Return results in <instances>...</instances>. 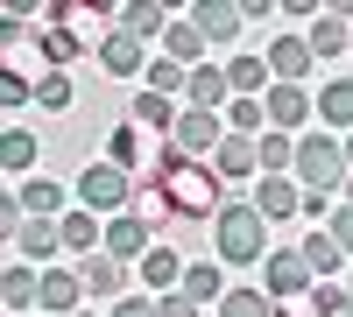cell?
Returning <instances> with one entry per match:
<instances>
[{
  "label": "cell",
  "mask_w": 353,
  "mask_h": 317,
  "mask_svg": "<svg viewBox=\"0 0 353 317\" xmlns=\"http://www.w3.org/2000/svg\"><path fill=\"white\" fill-rule=\"evenodd\" d=\"M36 296H43V275L28 268V261H14L8 275H0V303H8V310H28Z\"/></svg>",
  "instance_id": "27"
},
{
  "label": "cell",
  "mask_w": 353,
  "mask_h": 317,
  "mask_svg": "<svg viewBox=\"0 0 353 317\" xmlns=\"http://www.w3.org/2000/svg\"><path fill=\"white\" fill-rule=\"evenodd\" d=\"M254 212L261 219H290V212H304V190L290 177H254Z\"/></svg>",
  "instance_id": "14"
},
{
  "label": "cell",
  "mask_w": 353,
  "mask_h": 317,
  "mask_svg": "<svg viewBox=\"0 0 353 317\" xmlns=\"http://www.w3.org/2000/svg\"><path fill=\"white\" fill-rule=\"evenodd\" d=\"M78 296H85V282L64 275V268H43V317H78Z\"/></svg>",
  "instance_id": "15"
},
{
  "label": "cell",
  "mask_w": 353,
  "mask_h": 317,
  "mask_svg": "<svg viewBox=\"0 0 353 317\" xmlns=\"http://www.w3.org/2000/svg\"><path fill=\"white\" fill-rule=\"evenodd\" d=\"M304 219H325V226H332V205H325V190H304Z\"/></svg>",
  "instance_id": "41"
},
{
  "label": "cell",
  "mask_w": 353,
  "mask_h": 317,
  "mask_svg": "<svg viewBox=\"0 0 353 317\" xmlns=\"http://www.w3.org/2000/svg\"><path fill=\"white\" fill-rule=\"evenodd\" d=\"M163 50H170V64H184V71H198V56H205V36H198V21H170V36H163Z\"/></svg>",
  "instance_id": "28"
},
{
  "label": "cell",
  "mask_w": 353,
  "mask_h": 317,
  "mask_svg": "<svg viewBox=\"0 0 353 317\" xmlns=\"http://www.w3.org/2000/svg\"><path fill=\"white\" fill-rule=\"evenodd\" d=\"M212 169H219V177H261V155H254L248 134H226L219 155H212Z\"/></svg>",
  "instance_id": "21"
},
{
  "label": "cell",
  "mask_w": 353,
  "mask_h": 317,
  "mask_svg": "<svg viewBox=\"0 0 353 317\" xmlns=\"http://www.w3.org/2000/svg\"><path fill=\"white\" fill-rule=\"evenodd\" d=\"M28 99H36V85H28L21 71H0V106L14 113V106H28Z\"/></svg>",
  "instance_id": "37"
},
{
  "label": "cell",
  "mask_w": 353,
  "mask_h": 317,
  "mask_svg": "<svg viewBox=\"0 0 353 317\" xmlns=\"http://www.w3.org/2000/svg\"><path fill=\"white\" fill-rule=\"evenodd\" d=\"M261 275H269V303H297V296L318 289L304 254H269V261H261Z\"/></svg>",
  "instance_id": "7"
},
{
  "label": "cell",
  "mask_w": 353,
  "mask_h": 317,
  "mask_svg": "<svg viewBox=\"0 0 353 317\" xmlns=\"http://www.w3.org/2000/svg\"><path fill=\"white\" fill-rule=\"evenodd\" d=\"M106 317H156V303H149V296H121Z\"/></svg>",
  "instance_id": "39"
},
{
  "label": "cell",
  "mask_w": 353,
  "mask_h": 317,
  "mask_svg": "<svg viewBox=\"0 0 353 317\" xmlns=\"http://www.w3.org/2000/svg\"><path fill=\"white\" fill-rule=\"evenodd\" d=\"M346 205H353V177H346Z\"/></svg>",
  "instance_id": "44"
},
{
  "label": "cell",
  "mask_w": 353,
  "mask_h": 317,
  "mask_svg": "<svg viewBox=\"0 0 353 317\" xmlns=\"http://www.w3.org/2000/svg\"><path fill=\"white\" fill-rule=\"evenodd\" d=\"M106 162H121L128 177H134V169L149 162V134H141L134 120H121V127H113V155H106ZM149 169H156V162H149Z\"/></svg>",
  "instance_id": "26"
},
{
  "label": "cell",
  "mask_w": 353,
  "mask_h": 317,
  "mask_svg": "<svg viewBox=\"0 0 353 317\" xmlns=\"http://www.w3.org/2000/svg\"><path fill=\"white\" fill-rule=\"evenodd\" d=\"M212 240H219V261H269V219L254 212V197L248 205L226 197V212L212 219Z\"/></svg>",
  "instance_id": "3"
},
{
  "label": "cell",
  "mask_w": 353,
  "mask_h": 317,
  "mask_svg": "<svg viewBox=\"0 0 353 317\" xmlns=\"http://www.w3.org/2000/svg\"><path fill=\"white\" fill-rule=\"evenodd\" d=\"M113 36L99 8H85V0H57V8H43V28H36V50L43 64H78L85 50L99 56V43Z\"/></svg>",
  "instance_id": "2"
},
{
  "label": "cell",
  "mask_w": 353,
  "mask_h": 317,
  "mask_svg": "<svg viewBox=\"0 0 353 317\" xmlns=\"http://www.w3.org/2000/svg\"><path fill=\"white\" fill-rule=\"evenodd\" d=\"M36 106H43V113H64V106H71V78H64V71H43V78H36Z\"/></svg>",
  "instance_id": "35"
},
{
  "label": "cell",
  "mask_w": 353,
  "mask_h": 317,
  "mask_svg": "<svg viewBox=\"0 0 353 317\" xmlns=\"http://www.w3.org/2000/svg\"><path fill=\"white\" fill-rule=\"evenodd\" d=\"M297 254L311 261V275H325V282H332V268L346 261V247L332 240V226H325V233H304V247H297Z\"/></svg>",
  "instance_id": "29"
},
{
  "label": "cell",
  "mask_w": 353,
  "mask_h": 317,
  "mask_svg": "<svg viewBox=\"0 0 353 317\" xmlns=\"http://www.w3.org/2000/svg\"><path fill=\"white\" fill-rule=\"evenodd\" d=\"M318 120L353 134V78H325V92H318Z\"/></svg>",
  "instance_id": "24"
},
{
  "label": "cell",
  "mask_w": 353,
  "mask_h": 317,
  "mask_svg": "<svg viewBox=\"0 0 353 317\" xmlns=\"http://www.w3.org/2000/svg\"><path fill=\"white\" fill-rule=\"evenodd\" d=\"M297 177H304L311 190L332 197V184L353 177V169H346V141H332V134H297Z\"/></svg>",
  "instance_id": "5"
},
{
  "label": "cell",
  "mask_w": 353,
  "mask_h": 317,
  "mask_svg": "<svg viewBox=\"0 0 353 317\" xmlns=\"http://www.w3.org/2000/svg\"><path fill=\"white\" fill-rule=\"evenodd\" d=\"M311 64H318V56H311L304 36H276V43H269V71H276V85H304Z\"/></svg>",
  "instance_id": "10"
},
{
  "label": "cell",
  "mask_w": 353,
  "mask_h": 317,
  "mask_svg": "<svg viewBox=\"0 0 353 317\" xmlns=\"http://www.w3.org/2000/svg\"><path fill=\"white\" fill-rule=\"evenodd\" d=\"M219 317H276V303L261 296V289H226V303H219Z\"/></svg>",
  "instance_id": "34"
},
{
  "label": "cell",
  "mask_w": 353,
  "mask_h": 317,
  "mask_svg": "<svg viewBox=\"0 0 353 317\" xmlns=\"http://www.w3.org/2000/svg\"><path fill=\"white\" fill-rule=\"evenodd\" d=\"M191 21H198V36H205V43H233L248 14H241V0H198V14H191Z\"/></svg>",
  "instance_id": "13"
},
{
  "label": "cell",
  "mask_w": 353,
  "mask_h": 317,
  "mask_svg": "<svg viewBox=\"0 0 353 317\" xmlns=\"http://www.w3.org/2000/svg\"><path fill=\"white\" fill-rule=\"evenodd\" d=\"M141 190H156L163 212H176V219H219V212H226L219 169H212V162H184L176 149H156V169L141 177Z\"/></svg>",
  "instance_id": "1"
},
{
  "label": "cell",
  "mask_w": 353,
  "mask_h": 317,
  "mask_svg": "<svg viewBox=\"0 0 353 317\" xmlns=\"http://www.w3.org/2000/svg\"><path fill=\"white\" fill-rule=\"evenodd\" d=\"M276 317H318V303H311V296H297V303H276Z\"/></svg>",
  "instance_id": "42"
},
{
  "label": "cell",
  "mask_w": 353,
  "mask_h": 317,
  "mask_svg": "<svg viewBox=\"0 0 353 317\" xmlns=\"http://www.w3.org/2000/svg\"><path fill=\"white\" fill-rule=\"evenodd\" d=\"M346 169H353V134H346Z\"/></svg>",
  "instance_id": "43"
},
{
  "label": "cell",
  "mask_w": 353,
  "mask_h": 317,
  "mask_svg": "<svg viewBox=\"0 0 353 317\" xmlns=\"http://www.w3.org/2000/svg\"><path fill=\"white\" fill-rule=\"evenodd\" d=\"M226 78H233V99H269V85H276L269 56H233V64H226Z\"/></svg>",
  "instance_id": "16"
},
{
  "label": "cell",
  "mask_w": 353,
  "mask_h": 317,
  "mask_svg": "<svg viewBox=\"0 0 353 317\" xmlns=\"http://www.w3.org/2000/svg\"><path fill=\"white\" fill-rule=\"evenodd\" d=\"M121 28L149 43V36H170V14H163V0H128V8H121Z\"/></svg>",
  "instance_id": "25"
},
{
  "label": "cell",
  "mask_w": 353,
  "mask_h": 317,
  "mask_svg": "<svg viewBox=\"0 0 353 317\" xmlns=\"http://www.w3.org/2000/svg\"><path fill=\"white\" fill-rule=\"evenodd\" d=\"M176 113H184V106H170V99H156V92H134V113H128V120H134L141 134H176Z\"/></svg>",
  "instance_id": "23"
},
{
  "label": "cell",
  "mask_w": 353,
  "mask_h": 317,
  "mask_svg": "<svg viewBox=\"0 0 353 317\" xmlns=\"http://www.w3.org/2000/svg\"><path fill=\"white\" fill-rule=\"evenodd\" d=\"M156 317H198V303L184 289H170V296H156Z\"/></svg>",
  "instance_id": "38"
},
{
  "label": "cell",
  "mask_w": 353,
  "mask_h": 317,
  "mask_svg": "<svg viewBox=\"0 0 353 317\" xmlns=\"http://www.w3.org/2000/svg\"><path fill=\"white\" fill-rule=\"evenodd\" d=\"M184 296H191V303H226V275H219L212 261H191V268H184Z\"/></svg>",
  "instance_id": "31"
},
{
  "label": "cell",
  "mask_w": 353,
  "mask_h": 317,
  "mask_svg": "<svg viewBox=\"0 0 353 317\" xmlns=\"http://www.w3.org/2000/svg\"><path fill=\"white\" fill-rule=\"evenodd\" d=\"M254 155H261V177H297V134H261L254 141Z\"/></svg>",
  "instance_id": "20"
},
{
  "label": "cell",
  "mask_w": 353,
  "mask_h": 317,
  "mask_svg": "<svg viewBox=\"0 0 353 317\" xmlns=\"http://www.w3.org/2000/svg\"><path fill=\"white\" fill-rule=\"evenodd\" d=\"M219 141H226V113H198V106H184V113H176L170 149L184 155V162H212V155H219Z\"/></svg>",
  "instance_id": "6"
},
{
  "label": "cell",
  "mask_w": 353,
  "mask_h": 317,
  "mask_svg": "<svg viewBox=\"0 0 353 317\" xmlns=\"http://www.w3.org/2000/svg\"><path fill=\"white\" fill-rule=\"evenodd\" d=\"M78 282H85V296H113L121 289V261H113V254H85Z\"/></svg>",
  "instance_id": "32"
},
{
  "label": "cell",
  "mask_w": 353,
  "mask_h": 317,
  "mask_svg": "<svg viewBox=\"0 0 353 317\" xmlns=\"http://www.w3.org/2000/svg\"><path fill=\"white\" fill-rule=\"evenodd\" d=\"M332 240L353 254V205H339V212H332Z\"/></svg>",
  "instance_id": "40"
},
{
  "label": "cell",
  "mask_w": 353,
  "mask_h": 317,
  "mask_svg": "<svg viewBox=\"0 0 353 317\" xmlns=\"http://www.w3.org/2000/svg\"><path fill=\"white\" fill-rule=\"evenodd\" d=\"M311 303H318V317H353V289H332V282H318Z\"/></svg>",
  "instance_id": "36"
},
{
  "label": "cell",
  "mask_w": 353,
  "mask_h": 317,
  "mask_svg": "<svg viewBox=\"0 0 353 317\" xmlns=\"http://www.w3.org/2000/svg\"><path fill=\"white\" fill-rule=\"evenodd\" d=\"M346 56H353V50H346Z\"/></svg>",
  "instance_id": "46"
},
{
  "label": "cell",
  "mask_w": 353,
  "mask_h": 317,
  "mask_svg": "<svg viewBox=\"0 0 353 317\" xmlns=\"http://www.w3.org/2000/svg\"><path fill=\"white\" fill-rule=\"evenodd\" d=\"M141 78H149V92H156V99H176V92H191V71H184V64H170V56H163V64H149Z\"/></svg>",
  "instance_id": "33"
},
{
  "label": "cell",
  "mask_w": 353,
  "mask_h": 317,
  "mask_svg": "<svg viewBox=\"0 0 353 317\" xmlns=\"http://www.w3.org/2000/svg\"><path fill=\"white\" fill-rule=\"evenodd\" d=\"M261 106H269V127L276 134H297L304 120H311V92H304V85H269V99H261Z\"/></svg>",
  "instance_id": "8"
},
{
  "label": "cell",
  "mask_w": 353,
  "mask_h": 317,
  "mask_svg": "<svg viewBox=\"0 0 353 317\" xmlns=\"http://www.w3.org/2000/svg\"><path fill=\"white\" fill-rule=\"evenodd\" d=\"M99 71H106V78H134V71H149V56H141V36L113 28V36L99 43Z\"/></svg>",
  "instance_id": "12"
},
{
  "label": "cell",
  "mask_w": 353,
  "mask_h": 317,
  "mask_svg": "<svg viewBox=\"0 0 353 317\" xmlns=\"http://www.w3.org/2000/svg\"><path fill=\"white\" fill-rule=\"evenodd\" d=\"M36 134H28V127H8V134H0V169H8V177L14 184H28V169H36Z\"/></svg>",
  "instance_id": "19"
},
{
  "label": "cell",
  "mask_w": 353,
  "mask_h": 317,
  "mask_svg": "<svg viewBox=\"0 0 353 317\" xmlns=\"http://www.w3.org/2000/svg\"><path fill=\"white\" fill-rule=\"evenodd\" d=\"M156 240H149V219H134V212H121V219H106V254L113 261H141Z\"/></svg>",
  "instance_id": "11"
},
{
  "label": "cell",
  "mask_w": 353,
  "mask_h": 317,
  "mask_svg": "<svg viewBox=\"0 0 353 317\" xmlns=\"http://www.w3.org/2000/svg\"><path fill=\"white\" fill-rule=\"evenodd\" d=\"M141 289H163V296H170V289H184V261H176L163 240L141 254Z\"/></svg>",
  "instance_id": "17"
},
{
  "label": "cell",
  "mask_w": 353,
  "mask_h": 317,
  "mask_svg": "<svg viewBox=\"0 0 353 317\" xmlns=\"http://www.w3.org/2000/svg\"><path fill=\"white\" fill-rule=\"evenodd\" d=\"M184 106H198V113H226V106H233V78H226V64H198Z\"/></svg>",
  "instance_id": "9"
},
{
  "label": "cell",
  "mask_w": 353,
  "mask_h": 317,
  "mask_svg": "<svg viewBox=\"0 0 353 317\" xmlns=\"http://www.w3.org/2000/svg\"><path fill=\"white\" fill-rule=\"evenodd\" d=\"M14 205L28 219H57V212H64V190H57L50 177H28V184H14Z\"/></svg>",
  "instance_id": "22"
},
{
  "label": "cell",
  "mask_w": 353,
  "mask_h": 317,
  "mask_svg": "<svg viewBox=\"0 0 353 317\" xmlns=\"http://www.w3.org/2000/svg\"><path fill=\"white\" fill-rule=\"evenodd\" d=\"M57 226H64V247H78V254H99V240H106V233H99V212H85V205L64 212Z\"/></svg>",
  "instance_id": "30"
},
{
  "label": "cell",
  "mask_w": 353,
  "mask_h": 317,
  "mask_svg": "<svg viewBox=\"0 0 353 317\" xmlns=\"http://www.w3.org/2000/svg\"><path fill=\"white\" fill-rule=\"evenodd\" d=\"M14 247H21V261H43L50 268V254L64 247V226H57V219H28L21 233H14Z\"/></svg>",
  "instance_id": "18"
},
{
  "label": "cell",
  "mask_w": 353,
  "mask_h": 317,
  "mask_svg": "<svg viewBox=\"0 0 353 317\" xmlns=\"http://www.w3.org/2000/svg\"><path fill=\"white\" fill-rule=\"evenodd\" d=\"M78 317H99V310H78Z\"/></svg>",
  "instance_id": "45"
},
{
  "label": "cell",
  "mask_w": 353,
  "mask_h": 317,
  "mask_svg": "<svg viewBox=\"0 0 353 317\" xmlns=\"http://www.w3.org/2000/svg\"><path fill=\"white\" fill-rule=\"evenodd\" d=\"M134 197H141V177H128L121 162H92V169L78 177V205H85V212L121 219V212H134Z\"/></svg>",
  "instance_id": "4"
}]
</instances>
